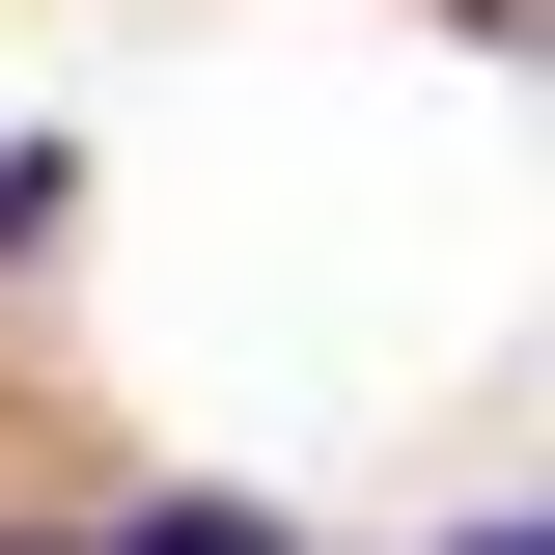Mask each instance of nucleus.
<instances>
[{"mask_svg": "<svg viewBox=\"0 0 555 555\" xmlns=\"http://www.w3.org/2000/svg\"><path fill=\"white\" fill-rule=\"evenodd\" d=\"M0 555H28V528H0Z\"/></svg>", "mask_w": 555, "mask_h": 555, "instance_id": "obj_3", "label": "nucleus"}, {"mask_svg": "<svg viewBox=\"0 0 555 555\" xmlns=\"http://www.w3.org/2000/svg\"><path fill=\"white\" fill-rule=\"evenodd\" d=\"M444 555H555V528H528V500H500V528H444Z\"/></svg>", "mask_w": 555, "mask_h": 555, "instance_id": "obj_2", "label": "nucleus"}, {"mask_svg": "<svg viewBox=\"0 0 555 555\" xmlns=\"http://www.w3.org/2000/svg\"><path fill=\"white\" fill-rule=\"evenodd\" d=\"M83 555H306V528H278V500H112Z\"/></svg>", "mask_w": 555, "mask_h": 555, "instance_id": "obj_1", "label": "nucleus"}]
</instances>
